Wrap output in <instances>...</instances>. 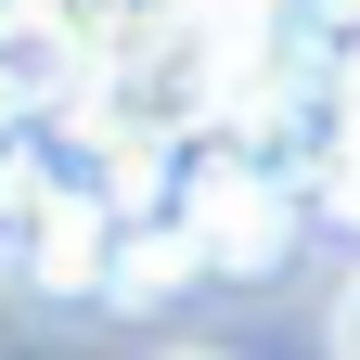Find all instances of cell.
<instances>
[{"label":"cell","instance_id":"obj_1","mask_svg":"<svg viewBox=\"0 0 360 360\" xmlns=\"http://www.w3.org/2000/svg\"><path fill=\"white\" fill-rule=\"evenodd\" d=\"M322 335H335V360H360V270L335 283V322H322Z\"/></svg>","mask_w":360,"mask_h":360},{"label":"cell","instance_id":"obj_2","mask_svg":"<svg viewBox=\"0 0 360 360\" xmlns=\"http://www.w3.org/2000/svg\"><path fill=\"white\" fill-rule=\"evenodd\" d=\"M167 360H219V347H167Z\"/></svg>","mask_w":360,"mask_h":360}]
</instances>
